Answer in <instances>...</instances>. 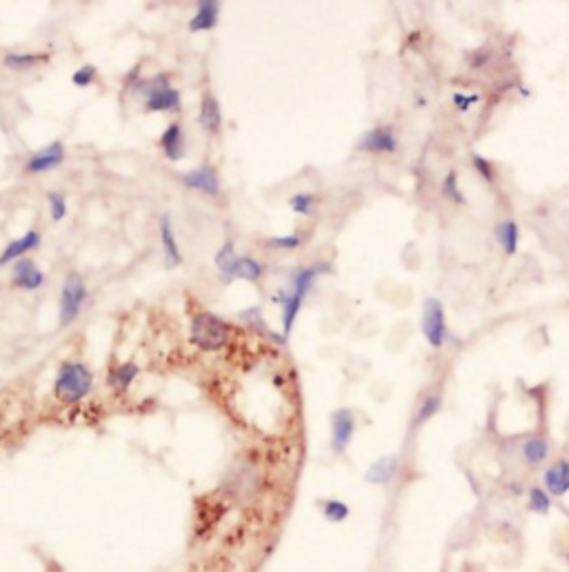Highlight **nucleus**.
I'll return each instance as SVG.
<instances>
[{
  "label": "nucleus",
  "mask_w": 569,
  "mask_h": 572,
  "mask_svg": "<svg viewBox=\"0 0 569 572\" xmlns=\"http://www.w3.org/2000/svg\"><path fill=\"white\" fill-rule=\"evenodd\" d=\"M263 488V472L256 461L238 459L225 474L223 492L236 504H252Z\"/></svg>",
  "instance_id": "obj_1"
},
{
  "label": "nucleus",
  "mask_w": 569,
  "mask_h": 572,
  "mask_svg": "<svg viewBox=\"0 0 569 572\" xmlns=\"http://www.w3.org/2000/svg\"><path fill=\"white\" fill-rule=\"evenodd\" d=\"M134 91L142 99L145 112H180V91L171 87L168 74L138 81Z\"/></svg>",
  "instance_id": "obj_2"
},
{
  "label": "nucleus",
  "mask_w": 569,
  "mask_h": 572,
  "mask_svg": "<svg viewBox=\"0 0 569 572\" xmlns=\"http://www.w3.org/2000/svg\"><path fill=\"white\" fill-rule=\"evenodd\" d=\"M94 387V375L87 366L76 361H67L60 366L56 381H54V394L63 403H81Z\"/></svg>",
  "instance_id": "obj_3"
},
{
  "label": "nucleus",
  "mask_w": 569,
  "mask_h": 572,
  "mask_svg": "<svg viewBox=\"0 0 569 572\" xmlns=\"http://www.w3.org/2000/svg\"><path fill=\"white\" fill-rule=\"evenodd\" d=\"M231 325L216 316L214 312H198L192 318V330H189V339L198 350L205 352H216V350L225 348L229 343Z\"/></svg>",
  "instance_id": "obj_4"
},
{
  "label": "nucleus",
  "mask_w": 569,
  "mask_h": 572,
  "mask_svg": "<svg viewBox=\"0 0 569 572\" xmlns=\"http://www.w3.org/2000/svg\"><path fill=\"white\" fill-rule=\"evenodd\" d=\"M216 267L220 272V279L225 283H231L234 279H243L249 281V283H258L265 274V265L258 263L256 258L252 256H238L234 250V243L228 241L216 255Z\"/></svg>",
  "instance_id": "obj_5"
},
{
  "label": "nucleus",
  "mask_w": 569,
  "mask_h": 572,
  "mask_svg": "<svg viewBox=\"0 0 569 572\" xmlns=\"http://www.w3.org/2000/svg\"><path fill=\"white\" fill-rule=\"evenodd\" d=\"M87 301V285L78 272H72L67 276L60 292V325H69L78 315H81L82 306Z\"/></svg>",
  "instance_id": "obj_6"
},
{
  "label": "nucleus",
  "mask_w": 569,
  "mask_h": 572,
  "mask_svg": "<svg viewBox=\"0 0 569 572\" xmlns=\"http://www.w3.org/2000/svg\"><path fill=\"white\" fill-rule=\"evenodd\" d=\"M425 339L432 348H441L445 343L447 325H445V308L438 299H427L423 306V321H420Z\"/></svg>",
  "instance_id": "obj_7"
},
{
  "label": "nucleus",
  "mask_w": 569,
  "mask_h": 572,
  "mask_svg": "<svg viewBox=\"0 0 569 572\" xmlns=\"http://www.w3.org/2000/svg\"><path fill=\"white\" fill-rule=\"evenodd\" d=\"M356 432V417L349 408H339L332 414V450L336 455H342L354 439Z\"/></svg>",
  "instance_id": "obj_8"
},
{
  "label": "nucleus",
  "mask_w": 569,
  "mask_h": 572,
  "mask_svg": "<svg viewBox=\"0 0 569 572\" xmlns=\"http://www.w3.org/2000/svg\"><path fill=\"white\" fill-rule=\"evenodd\" d=\"M180 181H183V186L189 187V190H198L207 194V196H219L220 194L219 174H216V169L207 163L198 165L196 169H189L187 174L180 177Z\"/></svg>",
  "instance_id": "obj_9"
},
{
  "label": "nucleus",
  "mask_w": 569,
  "mask_h": 572,
  "mask_svg": "<svg viewBox=\"0 0 569 572\" xmlns=\"http://www.w3.org/2000/svg\"><path fill=\"white\" fill-rule=\"evenodd\" d=\"M12 283L16 288L27 290V292H34V290L43 288L45 274L40 272V267L36 265L31 258H21V261L13 263L12 267Z\"/></svg>",
  "instance_id": "obj_10"
},
{
  "label": "nucleus",
  "mask_w": 569,
  "mask_h": 572,
  "mask_svg": "<svg viewBox=\"0 0 569 572\" xmlns=\"http://www.w3.org/2000/svg\"><path fill=\"white\" fill-rule=\"evenodd\" d=\"M65 160V145L60 141L49 143L47 147L36 152L30 160H27V172L30 174H43V172H52L56 169L60 163Z\"/></svg>",
  "instance_id": "obj_11"
},
{
  "label": "nucleus",
  "mask_w": 569,
  "mask_h": 572,
  "mask_svg": "<svg viewBox=\"0 0 569 572\" xmlns=\"http://www.w3.org/2000/svg\"><path fill=\"white\" fill-rule=\"evenodd\" d=\"M543 486L549 497H565L569 492V461L561 459L549 465L543 474Z\"/></svg>",
  "instance_id": "obj_12"
},
{
  "label": "nucleus",
  "mask_w": 569,
  "mask_h": 572,
  "mask_svg": "<svg viewBox=\"0 0 569 572\" xmlns=\"http://www.w3.org/2000/svg\"><path fill=\"white\" fill-rule=\"evenodd\" d=\"M399 141H396L392 127H376L369 129L367 134H363L358 141V150L363 152H396Z\"/></svg>",
  "instance_id": "obj_13"
},
{
  "label": "nucleus",
  "mask_w": 569,
  "mask_h": 572,
  "mask_svg": "<svg viewBox=\"0 0 569 572\" xmlns=\"http://www.w3.org/2000/svg\"><path fill=\"white\" fill-rule=\"evenodd\" d=\"M220 16V3L216 0H201L196 3V13L189 21V31L198 34V31H210L219 25Z\"/></svg>",
  "instance_id": "obj_14"
},
{
  "label": "nucleus",
  "mask_w": 569,
  "mask_h": 572,
  "mask_svg": "<svg viewBox=\"0 0 569 572\" xmlns=\"http://www.w3.org/2000/svg\"><path fill=\"white\" fill-rule=\"evenodd\" d=\"M40 246V234L36 230H30V232L22 234L21 238L9 243L3 252H0V267L9 265V261H21L25 258V255H30L31 250Z\"/></svg>",
  "instance_id": "obj_15"
},
{
  "label": "nucleus",
  "mask_w": 569,
  "mask_h": 572,
  "mask_svg": "<svg viewBox=\"0 0 569 572\" xmlns=\"http://www.w3.org/2000/svg\"><path fill=\"white\" fill-rule=\"evenodd\" d=\"M396 472H399V456L387 455L369 465V470L365 472V481L374 483V486H387V483L394 481Z\"/></svg>",
  "instance_id": "obj_16"
},
{
  "label": "nucleus",
  "mask_w": 569,
  "mask_h": 572,
  "mask_svg": "<svg viewBox=\"0 0 569 572\" xmlns=\"http://www.w3.org/2000/svg\"><path fill=\"white\" fill-rule=\"evenodd\" d=\"M272 299H274V303H280V306H283V336L287 339V336L291 334V330H294L296 316H298L300 306H303L305 294L296 292V290H289V292L274 294Z\"/></svg>",
  "instance_id": "obj_17"
},
{
  "label": "nucleus",
  "mask_w": 569,
  "mask_h": 572,
  "mask_svg": "<svg viewBox=\"0 0 569 572\" xmlns=\"http://www.w3.org/2000/svg\"><path fill=\"white\" fill-rule=\"evenodd\" d=\"M203 129H207L210 134H219L223 127V112H220V103L216 100V96L211 91H205L201 100V117H198Z\"/></svg>",
  "instance_id": "obj_18"
},
{
  "label": "nucleus",
  "mask_w": 569,
  "mask_h": 572,
  "mask_svg": "<svg viewBox=\"0 0 569 572\" xmlns=\"http://www.w3.org/2000/svg\"><path fill=\"white\" fill-rule=\"evenodd\" d=\"M160 243H163L165 265L168 267L180 265V263H183V256H180V247H178V241H176L174 225H171L169 214L160 216Z\"/></svg>",
  "instance_id": "obj_19"
},
{
  "label": "nucleus",
  "mask_w": 569,
  "mask_h": 572,
  "mask_svg": "<svg viewBox=\"0 0 569 572\" xmlns=\"http://www.w3.org/2000/svg\"><path fill=\"white\" fill-rule=\"evenodd\" d=\"M160 147H163L165 156L169 160H180L185 154V136H183V127L178 123H171V126L165 129L163 136H160Z\"/></svg>",
  "instance_id": "obj_20"
},
{
  "label": "nucleus",
  "mask_w": 569,
  "mask_h": 572,
  "mask_svg": "<svg viewBox=\"0 0 569 572\" xmlns=\"http://www.w3.org/2000/svg\"><path fill=\"white\" fill-rule=\"evenodd\" d=\"M136 377H138L136 363H120L118 368H114V370L108 375V383L116 392H125L129 390V386H132Z\"/></svg>",
  "instance_id": "obj_21"
},
{
  "label": "nucleus",
  "mask_w": 569,
  "mask_h": 572,
  "mask_svg": "<svg viewBox=\"0 0 569 572\" xmlns=\"http://www.w3.org/2000/svg\"><path fill=\"white\" fill-rule=\"evenodd\" d=\"M549 455V446L543 437H531L522 444V459L527 461L530 465H539L547 459Z\"/></svg>",
  "instance_id": "obj_22"
},
{
  "label": "nucleus",
  "mask_w": 569,
  "mask_h": 572,
  "mask_svg": "<svg viewBox=\"0 0 569 572\" xmlns=\"http://www.w3.org/2000/svg\"><path fill=\"white\" fill-rule=\"evenodd\" d=\"M496 241L505 250V255H516L518 250V225L513 221H505L496 228Z\"/></svg>",
  "instance_id": "obj_23"
},
{
  "label": "nucleus",
  "mask_w": 569,
  "mask_h": 572,
  "mask_svg": "<svg viewBox=\"0 0 569 572\" xmlns=\"http://www.w3.org/2000/svg\"><path fill=\"white\" fill-rule=\"evenodd\" d=\"M321 515L330 524H342L349 516V506L341 499H325L321 504Z\"/></svg>",
  "instance_id": "obj_24"
},
{
  "label": "nucleus",
  "mask_w": 569,
  "mask_h": 572,
  "mask_svg": "<svg viewBox=\"0 0 569 572\" xmlns=\"http://www.w3.org/2000/svg\"><path fill=\"white\" fill-rule=\"evenodd\" d=\"M240 318H243V321H247L249 325L254 327V330H261V332H265V334H270V336H274L276 341H279V343H287V339L285 336H276L274 332H270V327H267V323H265V318H263V312H261V308H249V310H245V312H240Z\"/></svg>",
  "instance_id": "obj_25"
},
{
  "label": "nucleus",
  "mask_w": 569,
  "mask_h": 572,
  "mask_svg": "<svg viewBox=\"0 0 569 572\" xmlns=\"http://www.w3.org/2000/svg\"><path fill=\"white\" fill-rule=\"evenodd\" d=\"M530 510L534 515H547L552 510V497L545 488H531L530 490Z\"/></svg>",
  "instance_id": "obj_26"
},
{
  "label": "nucleus",
  "mask_w": 569,
  "mask_h": 572,
  "mask_svg": "<svg viewBox=\"0 0 569 572\" xmlns=\"http://www.w3.org/2000/svg\"><path fill=\"white\" fill-rule=\"evenodd\" d=\"M314 196L307 192H300V194H294L289 201L291 210L296 212V214H303V216H312L314 214Z\"/></svg>",
  "instance_id": "obj_27"
},
{
  "label": "nucleus",
  "mask_w": 569,
  "mask_h": 572,
  "mask_svg": "<svg viewBox=\"0 0 569 572\" xmlns=\"http://www.w3.org/2000/svg\"><path fill=\"white\" fill-rule=\"evenodd\" d=\"M40 61H43V56H34V54H7L4 56V65L9 69H30Z\"/></svg>",
  "instance_id": "obj_28"
},
{
  "label": "nucleus",
  "mask_w": 569,
  "mask_h": 572,
  "mask_svg": "<svg viewBox=\"0 0 569 572\" xmlns=\"http://www.w3.org/2000/svg\"><path fill=\"white\" fill-rule=\"evenodd\" d=\"M47 205H49V214H52L54 223H60L67 214V201H65L63 194L58 192H49L47 194Z\"/></svg>",
  "instance_id": "obj_29"
},
{
  "label": "nucleus",
  "mask_w": 569,
  "mask_h": 572,
  "mask_svg": "<svg viewBox=\"0 0 569 572\" xmlns=\"http://www.w3.org/2000/svg\"><path fill=\"white\" fill-rule=\"evenodd\" d=\"M441 410V396L438 394H429L427 399L423 401V405H420L418 410V417H416V423H423L427 421V419H432L434 414Z\"/></svg>",
  "instance_id": "obj_30"
},
{
  "label": "nucleus",
  "mask_w": 569,
  "mask_h": 572,
  "mask_svg": "<svg viewBox=\"0 0 569 572\" xmlns=\"http://www.w3.org/2000/svg\"><path fill=\"white\" fill-rule=\"evenodd\" d=\"M96 81V67L94 65H85V67L76 69L72 76V82L76 87H90Z\"/></svg>",
  "instance_id": "obj_31"
},
{
  "label": "nucleus",
  "mask_w": 569,
  "mask_h": 572,
  "mask_svg": "<svg viewBox=\"0 0 569 572\" xmlns=\"http://www.w3.org/2000/svg\"><path fill=\"white\" fill-rule=\"evenodd\" d=\"M300 243H303V237H300L298 232L287 234V237H274V238H270V246L280 247V250H296V247H298Z\"/></svg>",
  "instance_id": "obj_32"
},
{
  "label": "nucleus",
  "mask_w": 569,
  "mask_h": 572,
  "mask_svg": "<svg viewBox=\"0 0 569 572\" xmlns=\"http://www.w3.org/2000/svg\"><path fill=\"white\" fill-rule=\"evenodd\" d=\"M443 190H445V196H450L454 203H462V201H465V198H462L461 194H458L456 174H454V172H452L450 177H447V181H445V186H443Z\"/></svg>",
  "instance_id": "obj_33"
},
{
  "label": "nucleus",
  "mask_w": 569,
  "mask_h": 572,
  "mask_svg": "<svg viewBox=\"0 0 569 572\" xmlns=\"http://www.w3.org/2000/svg\"><path fill=\"white\" fill-rule=\"evenodd\" d=\"M478 100V96H461V94H454V103L458 105V109L461 112H467L470 109L471 103H476Z\"/></svg>",
  "instance_id": "obj_34"
},
{
  "label": "nucleus",
  "mask_w": 569,
  "mask_h": 572,
  "mask_svg": "<svg viewBox=\"0 0 569 572\" xmlns=\"http://www.w3.org/2000/svg\"><path fill=\"white\" fill-rule=\"evenodd\" d=\"M474 165L478 172H483V177L487 178V181H492V168H489V163L485 159H480V156H474Z\"/></svg>",
  "instance_id": "obj_35"
}]
</instances>
